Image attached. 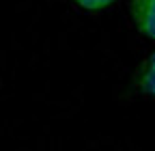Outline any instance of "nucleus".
<instances>
[{
	"instance_id": "f257e3e1",
	"label": "nucleus",
	"mask_w": 155,
	"mask_h": 151,
	"mask_svg": "<svg viewBox=\"0 0 155 151\" xmlns=\"http://www.w3.org/2000/svg\"><path fill=\"white\" fill-rule=\"evenodd\" d=\"M131 17L140 32L155 39V0H131Z\"/></svg>"
},
{
	"instance_id": "f03ea898",
	"label": "nucleus",
	"mask_w": 155,
	"mask_h": 151,
	"mask_svg": "<svg viewBox=\"0 0 155 151\" xmlns=\"http://www.w3.org/2000/svg\"><path fill=\"white\" fill-rule=\"evenodd\" d=\"M140 89L155 99V52L149 56V61L140 73Z\"/></svg>"
},
{
	"instance_id": "7ed1b4c3",
	"label": "nucleus",
	"mask_w": 155,
	"mask_h": 151,
	"mask_svg": "<svg viewBox=\"0 0 155 151\" xmlns=\"http://www.w3.org/2000/svg\"><path fill=\"white\" fill-rule=\"evenodd\" d=\"M73 2L80 5V7L86 9V11H101V9L110 7L114 0H73Z\"/></svg>"
}]
</instances>
